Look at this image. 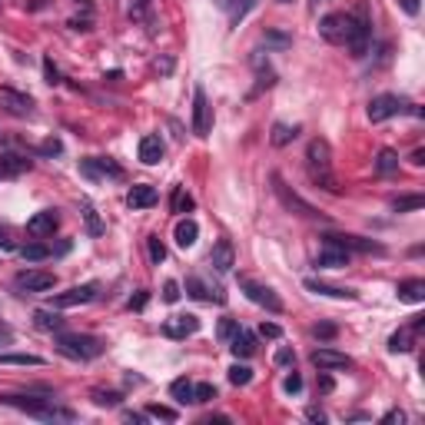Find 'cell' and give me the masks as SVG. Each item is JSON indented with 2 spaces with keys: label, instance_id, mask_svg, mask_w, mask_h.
Returning <instances> with one entry per match:
<instances>
[{
  "label": "cell",
  "instance_id": "48",
  "mask_svg": "<svg viewBox=\"0 0 425 425\" xmlns=\"http://www.w3.org/2000/svg\"><path fill=\"white\" fill-rule=\"evenodd\" d=\"M260 336H262V339H279V336H283V329H279L276 322H262V326H260Z\"/></svg>",
  "mask_w": 425,
  "mask_h": 425
},
{
  "label": "cell",
  "instance_id": "59",
  "mask_svg": "<svg viewBox=\"0 0 425 425\" xmlns=\"http://www.w3.org/2000/svg\"><path fill=\"white\" fill-rule=\"evenodd\" d=\"M150 7V0H137V11H133V17H143V11Z\"/></svg>",
  "mask_w": 425,
  "mask_h": 425
},
{
  "label": "cell",
  "instance_id": "4",
  "mask_svg": "<svg viewBox=\"0 0 425 425\" xmlns=\"http://www.w3.org/2000/svg\"><path fill=\"white\" fill-rule=\"evenodd\" d=\"M369 34H372V24H369L366 11L345 13V47L353 50V57H366L369 53Z\"/></svg>",
  "mask_w": 425,
  "mask_h": 425
},
{
  "label": "cell",
  "instance_id": "18",
  "mask_svg": "<svg viewBox=\"0 0 425 425\" xmlns=\"http://www.w3.org/2000/svg\"><path fill=\"white\" fill-rule=\"evenodd\" d=\"M345 266H349V249L322 243V249L316 256V269H345Z\"/></svg>",
  "mask_w": 425,
  "mask_h": 425
},
{
  "label": "cell",
  "instance_id": "42",
  "mask_svg": "<svg viewBox=\"0 0 425 425\" xmlns=\"http://www.w3.org/2000/svg\"><path fill=\"white\" fill-rule=\"evenodd\" d=\"M229 382H233V386H249V382H253V369L236 362V366L229 369Z\"/></svg>",
  "mask_w": 425,
  "mask_h": 425
},
{
  "label": "cell",
  "instance_id": "37",
  "mask_svg": "<svg viewBox=\"0 0 425 425\" xmlns=\"http://www.w3.org/2000/svg\"><path fill=\"white\" fill-rule=\"evenodd\" d=\"M170 206H173V212H179V216H183V212L193 210V196H189L183 186H177V189H173V203H170Z\"/></svg>",
  "mask_w": 425,
  "mask_h": 425
},
{
  "label": "cell",
  "instance_id": "40",
  "mask_svg": "<svg viewBox=\"0 0 425 425\" xmlns=\"http://www.w3.org/2000/svg\"><path fill=\"white\" fill-rule=\"evenodd\" d=\"M146 249H150V262H153V266H160V262L166 260V246H163V239L160 236L146 239Z\"/></svg>",
  "mask_w": 425,
  "mask_h": 425
},
{
  "label": "cell",
  "instance_id": "45",
  "mask_svg": "<svg viewBox=\"0 0 425 425\" xmlns=\"http://www.w3.org/2000/svg\"><path fill=\"white\" fill-rule=\"evenodd\" d=\"M283 389L289 392V395H296V392H303V376H299V372H289V376L283 379Z\"/></svg>",
  "mask_w": 425,
  "mask_h": 425
},
{
  "label": "cell",
  "instance_id": "12",
  "mask_svg": "<svg viewBox=\"0 0 425 425\" xmlns=\"http://www.w3.org/2000/svg\"><path fill=\"white\" fill-rule=\"evenodd\" d=\"M312 366L319 369V372H339V369H353L355 362L349 359L345 353H339V349H329V345H322V349H312Z\"/></svg>",
  "mask_w": 425,
  "mask_h": 425
},
{
  "label": "cell",
  "instance_id": "26",
  "mask_svg": "<svg viewBox=\"0 0 425 425\" xmlns=\"http://www.w3.org/2000/svg\"><path fill=\"white\" fill-rule=\"evenodd\" d=\"M306 289L316 296H329V299H355L353 289H343V286H329V283H319V279H306Z\"/></svg>",
  "mask_w": 425,
  "mask_h": 425
},
{
  "label": "cell",
  "instance_id": "62",
  "mask_svg": "<svg viewBox=\"0 0 425 425\" xmlns=\"http://www.w3.org/2000/svg\"><path fill=\"white\" fill-rule=\"evenodd\" d=\"M0 249H11V239H7V233L0 229Z\"/></svg>",
  "mask_w": 425,
  "mask_h": 425
},
{
  "label": "cell",
  "instance_id": "64",
  "mask_svg": "<svg viewBox=\"0 0 425 425\" xmlns=\"http://www.w3.org/2000/svg\"><path fill=\"white\" fill-rule=\"evenodd\" d=\"M276 4H293V0H276Z\"/></svg>",
  "mask_w": 425,
  "mask_h": 425
},
{
  "label": "cell",
  "instance_id": "9",
  "mask_svg": "<svg viewBox=\"0 0 425 425\" xmlns=\"http://www.w3.org/2000/svg\"><path fill=\"white\" fill-rule=\"evenodd\" d=\"M272 186H276V196H279V203H283L289 212H296V216H306V220H319L316 206H309L303 196H296L293 189L283 183V177H272Z\"/></svg>",
  "mask_w": 425,
  "mask_h": 425
},
{
  "label": "cell",
  "instance_id": "7",
  "mask_svg": "<svg viewBox=\"0 0 425 425\" xmlns=\"http://www.w3.org/2000/svg\"><path fill=\"white\" fill-rule=\"evenodd\" d=\"M96 293H100V283H83V286H70L67 293H57L50 299V306L53 309H73V306H87V303H94Z\"/></svg>",
  "mask_w": 425,
  "mask_h": 425
},
{
  "label": "cell",
  "instance_id": "50",
  "mask_svg": "<svg viewBox=\"0 0 425 425\" xmlns=\"http://www.w3.org/2000/svg\"><path fill=\"white\" fill-rule=\"evenodd\" d=\"M44 73H47V83H60V70L53 67V60L44 57Z\"/></svg>",
  "mask_w": 425,
  "mask_h": 425
},
{
  "label": "cell",
  "instance_id": "61",
  "mask_svg": "<svg viewBox=\"0 0 425 425\" xmlns=\"http://www.w3.org/2000/svg\"><path fill=\"white\" fill-rule=\"evenodd\" d=\"M412 163H415V166L425 163V150H415V153H412Z\"/></svg>",
  "mask_w": 425,
  "mask_h": 425
},
{
  "label": "cell",
  "instance_id": "31",
  "mask_svg": "<svg viewBox=\"0 0 425 425\" xmlns=\"http://www.w3.org/2000/svg\"><path fill=\"white\" fill-rule=\"evenodd\" d=\"M0 366H44V359L30 353H0Z\"/></svg>",
  "mask_w": 425,
  "mask_h": 425
},
{
  "label": "cell",
  "instance_id": "41",
  "mask_svg": "<svg viewBox=\"0 0 425 425\" xmlns=\"http://www.w3.org/2000/svg\"><path fill=\"white\" fill-rule=\"evenodd\" d=\"M146 419H163V422H177V409H170V405H146Z\"/></svg>",
  "mask_w": 425,
  "mask_h": 425
},
{
  "label": "cell",
  "instance_id": "6",
  "mask_svg": "<svg viewBox=\"0 0 425 425\" xmlns=\"http://www.w3.org/2000/svg\"><path fill=\"white\" fill-rule=\"evenodd\" d=\"M409 110V103L402 100V96L395 94H379L369 100V120L372 123H382V120H392V117H399V113H405Z\"/></svg>",
  "mask_w": 425,
  "mask_h": 425
},
{
  "label": "cell",
  "instance_id": "30",
  "mask_svg": "<svg viewBox=\"0 0 425 425\" xmlns=\"http://www.w3.org/2000/svg\"><path fill=\"white\" fill-rule=\"evenodd\" d=\"M299 137V127H289V123H276L272 127V133H269V140H272V146H289V143Z\"/></svg>",
  "mask_w": 425,
  "mask_h": 425
},
{
  "label": "cell",
  "instance_id": "39",
  "mask_svg": "<svg viewBox=\"0 0 425 425\" xmlns=\"http://www.w3.org/2000/svg\"><path fill=\"white\" fill-rule=\"evenodd\" d=\"M392 206H395V212H412V210H422L425 200L419 196V193H415V196H399V200L392 203Z\"/></svg>",
  "mask_w": 425,
  "mask_h": 425
},
{
  "label": "cell",
  "instance_id": "16",
  "mask_svg": "<svg viewBox=\"0 0 425 425\" xmlns=\"http://www.w3.org/2000/svg\"><path fill=\"white\" fill-rule=\"evenodd\" d=\"M319 37L326 44H345V13H326L319 20Z\"/></svg>",
  "mask_w": 425,
  "mask_h": 425
},
{
  "label": "cell",
  "instance_id": "52",
  "mask_svg": "<svg viewBox=\"0 0 425 425\" xmlns=\"http://www.w3.org/2000/svg\"><path fill=\"white\" fill-rule=\"evenodd\" d=\"M60 150H63V143H60V140H47L44 146H40V153H44V156H57Z\"/></svg>",
  "mask_w": 425,
  "mask_h": 425
},
{
  "label": "cell",
  "instance_id": "14",
  "mask_svg": "<svg viewBox=\"0 0 425 425\" xmlns=\"http://www.w3.org/2000/svg\"><path fill=\"white\" fill-rule=\"evenodd\" d=\"M0 106L13 117H30L34 113V100L20 94V90H13V87H0Z\"/></svg>",
  "mask_w": 425,
  "mask_h": 425
},
{
  "label": "cell",
  "instance_id": "11",
  "mask_svg": "<svg viewBox=\"0 0 425 425\" xmlns=\"http://www.w3.org/2000/svg\"><path fill=\"white\" fill-rule=\"evenodd\" d=\"M53 283H57V276L47 269H24L17 272V279H13V286L20 293H47V289H53Z\"/></svg>",
  "mask_w": 425,
  "mask_h": 425
},
{
  "label": "cell",
  "instance_id": "63",
  "mask_svg": "<svg viewBox=\"0 0 425 425\" xmlns=\"http://www.w3.org/2000/svg\"><path fill=\"white\" fill-rule=\"evenodd\" d=\"M229 4H233V0H216V7H223V11H229Z\"/></svg>",
  "mask_w": 425,
  "mask_h": 425
},
{
  "label": "cell",
  "instance_id": "29",
  "mask_svg": "<svg viewBox=\"0 0 425 425\" xmlns=\"http://www.w3.org/2000/svg\"><path fill=\"white\" fill-rule=\"evenodd\" d=\"M262 44L272 50H289L293 47V34H286L279 27H266V30H262Z\"/></svg>",
  "mask_w": 425,
  "mask_h": 425
},
{
  "label": "cell",
  "instance_id": "28",
  "mask_svg": "<svg viewBox=\"0 0 425 425\" xmlns=\"http://www.w3.org/2000/svg\"><path fill=\"white\" fill-rule=\"evenodd\" d=\"M173 236H177V246H179V249H189L193 243H196V236H200V226L193 223V220H179V223H177V233H173Z\"/></svg>",
  "mask_w": 425,
  "mask_h": 425
},
{
  "label": "cell",
  "instance_id": "46",
  "mask_svg": "<svg viewBox=\"0 0 425 425\" xmlns=\"http://www.w3.org/2000/svg\"><path fill=\"white\" fill-rule=\"evenodd\" d=\"M236 329H239L236 319H220V329H216V332H220V339H223V343H229V336H233Z\"/></svg>",
  "mask_w": 425,
  "mask_h": 425
},
{
  "label": "cell",
  "instance_id": "17",
  "mask_svg": "<svg viewBox=\"0 0 425 425\" xmlns=\"http://www.w3.org/2000/svg\"><path fill=\"white\" fill-rule=\"evenodd\" d=\"M210 266L220 276H226V272H233V266H236V249H233V243L229 239H220L216 246H212L210 253Z\"/></svg>",
  "mask_w": 425,
  "mask_h": 425
},
{
  "label": "cell",
  "instance_id": "32",
  "mask_svg": "<svg viewBox=\"0 0 425 425\" xmlns=\"http://www.w3.org/2000/svg\"><path fill=\"white\" fill-rule=\"evenodd\" d=\"M256 4H260V0H233V4H229V11H226V13H229V24L239 27L249 17V11H253Z\"/></svg>",
  "mask_w": 425,
  "mask_h": 425
},
{
  "label": "cell",
  "instance_id": "21",
  "mask_svg": "<svg viewBox=\"0 0 425 425\" xmlns=\"http://www.w3.org/2000/svg\"><path fill=\"white\" fill-rule=\"evenodd\" d=\"M322 243H332V246H343V249H359V253H382V243L376 239H362V236H322Z\"/></svg>",
  "mask_w": 425,
  "mask_h": 425
},
{
  "label": "cell",
  "instance_id": "3",
  "mask_svg": "<svg viewBox=\"0 0 425 425\" xmlns=\"http://www.w3.org/2000/svg\"><path fill=\"white\" fill-rule=\"evenodd\" d=\"M53 345H57L60 355H67L73 362H90L96 355H103V339L96 336H87V332H57L53 336Z\"/></svg>",
  "mask_w": 425,
  "mask_h": 425
},
{
  "label": "cell",
  "instance_id": "38",
  "mask_svg": "<svg viewBox=\"0 0 425 425\" xmlns=\"http://www.w3.org/2000/svg\"><path fill=\"white\" fill-rule=\"evenodd\" d=\"M20 256H24L27 262H40V260H47L50 256V249L44 246V243H30V246L20 249Z\"/></svg>",
  "mask_w": 425,
  "mask_h": 425
},
{
  "label": "cell",
  "instance_id": "34",
  "mask_svg": "<svg viewBox=\"0 0 425 425\" xmlns=\"http://www.w3.org/2000/svg\"><path fill=\"white\" fill-rule=\"evenodd\" d=\"M409 349H412V326H409V329L392 332L389 336V353L399 355V353H409Z\"/></svg>",
  "mask_w": 425,
  "mask_h": 425
},
{
  "label": "cell",
  "instance_id": "8",
  "mask_svg": "<svg viewBox=\"0 0 425 425\" xmlns=\"http://www.w3.org/2000/svg\"><path fill=\"white\" fill-rule=\"evenodd\" d=\"M193 133H196L200 140H206L212 133V106H210V100H206V94H203V87L193 90Z\"/></svg>",
  "mask_w": 425,
  "mask_h": 425
},
{
  "label": "cell",
  "instance_id": "15",
  "mask_svg": "<svg viewBox=\"0 0 425 425\" xmlns=\"http://www.w3.org/2000/svg\"><path fill=\"white\" fill-rule=\"evenodd\" d=\"M186 296H193V299H203V303H216V306H223V303H226L223 286L203 283L200 276H189V279H186Z\"/></svg>",
  "mask_w": 425,
  "mask_h": 425
},
{
  "label": "cell",
  "instance_id": "5",
  "mask_svg": "<svg viewBox=\"0 0 425 425\" xmlns=\"http://www.w3.org/2000/svg\"><path fill=\"white\" fill-rule=\"evenodd\" d=\"M239 289L246 293L249 303H256V306H262L266 312H283V299L276 296V289L266 283H256V279H249V276H243L239 279Z\"/></svg>",
  "mask_w": 425,
  "mask_h": 425
},
{
  "label": "cell",
  "instance_id": "2",
  "mask_svg": "<svg viewBox=\"0 0 425 425\" xmlns=\"http://www.w3.org/2000/svg\"><path fill=\"white\" fill-rule=\"evenodd\" d=\"M4 405H13L20 412L34 415L40 422H77V412L67 405H57L53 399H37V395H0Z\"/></svg>",
  "mask_w": 425,
  "mask_h": 425
},
{
  "label": "cell",
  "instance_id": "49",
  "mask_svg": "<svg viewBox=\"0 0 425 425\" xmlns=\"http://www.w3.org/2000/svg\"><path fill=\"white\" fill-rule=\"evenodd\" d=\"M293 359H296V353L289 345H283V349L276 353V366H293Z\"/></svg>",
  "mask_w": 425,
  "mask_h": 425
},
{
  "label": "cell",
  "instance_id": "60",
  "mask_svg": "<svg viewBox=\"0 0 425 425\" xmlns=\"http://www.w3.org/2000/svg\"><path fill=\"white\" fill-rule=\"evenodd\" d=\"M319 389H322V392H332V379L322 376V379H319Z\"/></svg>",
  "mask_w": 425,
  "mask_h": 425
},
{
  "label": "cell",
  "instance_id": "58",
  "mask_svg": "<svg viewBox=\"0 0 425 425\" xmlns=\"http://www.w3.org/2000/svg\"><path fill=\"white\" fill-rule=\"evenodd\" d=\"M123 419H127V422H143V419H146V412H123Z\"/></svg>",
  "mask_w": 425,
  "mask_h": 425
},
{
  "label": "cell",
  "instance_id": "47",
  "mask_svg": "<svg viewBox=\"0 0 425 425\" xmlns=\"http://www.w3.org/2000/svg\"><path fill=\"white\" fill-rule=\"evenodd\" d=\"M179 296H183V293H179V283H173V279H166V283H163V303H170V306H173V303H177Z\"/></svg>",
  "mask_w": 425,
  "mask_h": 425
},
{
  "label": "cell",
  "instance_id": "51",
  "mask_svg": "<svg viewBox=\"0 0 425 425\" xmlns=\"http://www.w3.org/2000/svg\"><path fill=\"white\" fill-rule=\"evenodd\" d=\"M399 7L409 13V17H415V13L422 11V0H399Z\"/></svg>",
  "mask_w": 425,
  "mask_h": 425
},
{
  "label": "cell",
  "instance_id": "1",
  "mask_svg": "<svg viewBox=\"0 0 425 425\" xmlns=\"http://www.w3.org/2000/svg\"><path fill=\"white\" fill-rule=\"evenodd\" d=\"M306 170H309V179L316 183L319 189H326V193H339V183L332 177V146L329 140H309L306 146Z\"/></svg>",
  "mask_w": 425,
  "mask_h": 425
},
{
  "label": "cell",
  "instance_id": "35",
  "mask_svg": "<svg viewBox=\"0 0 425 425\" xmlns=\"http://www.w3.org/2000/svg\"><path fill=\"white\" fill-rule=\"evenodd\" d=\"M80 210H83V220H87V229H90V236H103L106 226L100 223V216H96V210H94V203L83 200V203H80Z\"/></svg>",
  "mask_w": 425,
  "mask_h": 425
},
{
  "label": "cell",
  "instance_id": "53",
  "mask_svg": "<svg viewBox=\"0 0 425 425\" xmlns=\"http://www.w3.org/2000/svg\"><path fill=\"white\" fill-rule=\"evenodd\" d=\"M382 422H386V425H395V422H405V412H399V409H392V412H386V415H382Z\"/></svg>",
  "mask_w": 425,
  "mask_h": 425
},
{
  "label": "cell",
  "instance_id": "36",
  "mask_svg": "<svg viewBox=\"0 0 425 425\" xmlns=\"http://www.w3.org/2000/svg\"><path fill=\"white\" fill-rule=\"evenodd\" d=\"M170 395H173L179 405L193 402V382H189V379H173V386H170Z\"/></svg>",
  "mask_w": 425,
  "mask_h": 425
},
{
  "label": "cell",
  "instance_id": "55",
  "mask_svg": "<svg viewBox=\"0 0 425 425\" xmlns=\"http://www.w3.org/2000/svg\"><path fill=\"white\" fill-rule=\"evenodd\" d=\"M316 336L319 339H332V336H336V326H329V322H326V326H316Z\"/></svg>",
  "mask_w": 425,
  "mask_h": 425
},
{
  "label": "cell",
  "instance_id": "20",
  "mask_svg": "<svg viewBox=\"0 0 425 425\" xmlns=\"http://www.w3.org/2000/svg\"><path fill=\"white\" fill-rule=\"evenodd\" d=\"M30 166H34V160L24 156V153H0V179L24 177Z\"/></svg>",
  "mask_w": 425,
  "mask_h": 425
},
{
  "label": "cell",
  "instance_id": "24",
  "mask_svg": "<svg viewBox=\"0 0 425 425\" xmlns=\"http://www.w3.org/2000/svg\"><path fill=\"white\" fill-rule=\"evenodd\" d=\"M395 296H399V303L419 306V303H425V283L422 279H402V283L395 286Z\"/></svg>",
  "mask_w": 425,
  "mask_h": 425
},
{
  "label": "cell",
  "instance_id": "25",
  "mask_svg": "<svg viewBox=\"0 0 425 425\" xmlns=\"http://www.w3.org/2000/svg\"><path fill=\"white\" fill-rule=\"evenodd\" d=\"M140 160L146 166H156L160 160H163V140L156 137V133H146L140 140Z\"/></svg>",
  "mask_w": 425,
  "mask_h": 425
},
{
  "label": "cell",
  "instance_id": "10",
  "mask_svg": "<svg viewBox=\"0 0 425 425\" xmlns=\"http://www.w3.org/2000/svg\"><path fill=\"white\" fill-rule=\"evenodd\" d=\"M80 173L87 179H123V166L106 156H90V160H80Z\"/></svg>",
  "mask_w": 425,
  "mask_h": 425
},
{
  "label": "cell",
  "instance_id": "22",
  "mask_svg": "<svg viewBox=\"0 0 425 425\" xmlns=\"http://www.w3.org/2000/svg\"><path fill=\"white\" fill-rule=\"evenodd\" d=\"M156 200H160V193H156V186H150V183H140V186H133L130 193H127V206H130V210H150Z\"/></svg>",
  "mask_w": 425,
  "mask_h": 425
},
{
  "label": "cell",
  "instance_id": "13",
  "mask_svg": "<svg viewBox=\"0 0 425 425\" xmlns=\"http://www.w3.org/2000/svg\"><path fill=\"white\" fill-rule=\"evenodd\" d=\"M193 332H200V316H193V312H179L163 322V336H170V339H186Z\"/></svg>",
  "mask_w": 425,
  "mask_h": 425
},
{
  "label": "cell",
  "instance_id": "57",
  "mask_svg": "<svg viewBox=\"0 0 425 425\" xmlns=\"http://www.w3.org/2000/svg\"><path fill=\"white\" fill-rule=\"evenodd\" d=\"M146 306V293H140V296H133L130 299V309H143Z\"/></svg>",
  "mask_w": 425,
  "mask_h": 425
},
{
  "label": "cell",
  "instance_id": "33",
  "mask_svg": "<svg viewBox=\"0 0 425 425\" xmlns=\"http://www.w3.org/2000/svg\"><path fill=\"white\" fill-rule=\"evenodd\" d=\"M395 170H399V153H395V150H379V156H376V173L389 177V173H395Z\"/></svg>",
  "mask_w": 425,
  "mask_h": 425
},
{
  "label": "cell",
  "instance_id": "27",
  "mask_svg": "<svg viewBox=\"0 0 425 425\" xmlns=\"http://www.w3.org/2000/svg\"><path fill=\"white\" fill-rule=\"evenodd\" d=\"M34 326L44 332H60V326H63V316H60L57 309H37L34 312Z\"/></svg>",
  "mask_w": 425,
  "mask_h": 425
},
{
  "label": "cell",
  "instance_id": "56",
  "mask_svg": "<svg viewBox=\"0 0 425 425\" xmlns=\"http://www.w3.org/2000/svg\"><path fill=\"white\" fill-rule=\"evenodd\" d=\"M7 343H13V332H11V326L0 322V345H7Z\"/></svg>",
  "mask_w": 425,
  "mask_h": 425
},
{
  "label": "cell",
  "instance_id": "23",
  "mask_svg": "<svg viewBox=\"0 0 425 425\" xmlns=\"http://www.w3.org/2000/svg\"><path fill=\"white\" fill-rule=\"evenodd\" d=\"M229 353L236 355V359H249V355H256V336L246 329H236L229 336Z\"/></svg>",
  "mask_w": 425,
  "mask_h": 425
},
{
  "label": "cell",
  "instance_id": "44",
  "mask_svg": "<svg viewBox=\"0 0 425 425\" xmlns=\"http://www.w3.org/2000/svg\"><path fill=\"white\" fill-rule=\"evenodd\" d=\"M94 402H96V405H106V409H113V405H120V392L96 389V392H94Z\"/></svg>",
  "mask_w": 425,
  "mask_h": 425
},
{
  "label": "cell",
  "instance_id": "43",
  "mask_svg": "<svg viewBox=\"0 0 425 425\" xmlns=\"http://www.w3.org/2000/svg\"><path fill=\"white\" fill-rule=\"evenodd\" d=\"M212 399H216V386H212V382L193 386V402H212Z\"/></svg>",
  "mask_w": 425,
  "mask_h": 425
},
{
  "label": "cell",
  "instance_id": "54",
  "mask_svg": "<svg viewBox=\"0 0 425 425\" xmlns=\"http://www.w3.org/2000/svg\"><path fill=\"white\" fill-rule=\"evenodd\" d=\"M306 419H309V422H319V425H322V422H326V412L312 405V409H306Z\"/></svg>",
  "mask_w": 425,
  "mask_h": 425
},
{
  "label": "cell",
  "instance_id": "19",
  "mask_svg": "<svg viewBox=\"0 0 425 425\" xmlns=\"http://www.w3.org/2000/svg\"><path fill=\"white\" fill-rule=\"evenodd\" d=\"M57 223H60L57 210H40L37 216H30V220H27V233H30V236H37V239L53 236V229H57Z\"/></svg>",
  "mask_w": 425,
  "mask_h": 425
}]
</instances>
